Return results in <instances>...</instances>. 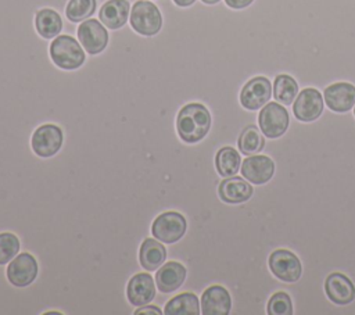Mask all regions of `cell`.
I'll return each mask as SVG.
<instances>
[{"label": "cell", "instance_id": "6da1fadb", "mask_svg": "<svg viewBox=\"0 0 355 315\" xmlns=\"http://www.w3.org/2000/svg\"><path fill=\"white\" fill-rule=\"evenodd\" d=\"M211 128L209 110L201 103H189L183 105L176 117V130L179 137L189 143L202 140Z\"/></svg>", "mask_w": 355, "mask_h": 315}, {"label": "cell", "instance_id": "7a4b0ae2", "mask_svg": "<svg viewBox=\"0 0 355 315\" xmlns=\"http://www.w3.org/2000/svg\"><path fill=\"white\" fill-rule=\"evenodd\" d=\"M49 57L55 68L75 71L86 62V51L80 42L69 33H60L49 44Z\"/></svg>", "mask_w": 355, "mask_h": 315}, {"label": "cell", "instance_id": "3957f363", "mask_svg": "<svg viewBox=\"0 0 355 315\" xmlns=\"http://www.w3.org/2000/svg\"><path fill=\"white\" fill-rule=\"evenodd\" d=\"M129 26L136 35L151 37L161 32L164 15L157 3L151 0H136L130 8Z\"/></svg>", "mask_w": 355, "mask_h": 315}, {"label": "cell", "instance_id": "277c9868", "mask_svg": "<svg viewBox=\"0 0 355 315\" xmlns=\"http://www.w3.org/2000/svg\"><path fill=\"white\" fill-rule=\"evenodd\" d=\"M76 37L85 51L90 56L103 53L110 43V33L105 25L96 18H87L82 21L76 28Z\"/></svg>", "mask_w": 355, "mask_h": 315}, {"label": "cell", "instance_id": "5b68a950", "mask_svg": "<svg viewBox=\"0 0 355 315\" xmlns=\"http://www.w3.org/2000/svg\"><path fill=\"white\" fill-rule=\"evenodd\" d=\"M290 117L283 104L277 101H268L259 111L258 125L263 136L268 139H277L288 129Z\"/></svg>", "mask_w": 355, "mask_h": 315}, {"label": "cell", "instance_id": "8992f818", "mask_svg": "<svg viewBox=\"0 0 355 315\" xmlns=\"http://www.w3.org/2000/svg\"><path fill=\"white\" fill-rule=\"evenodd\" d=\"M272 93L273 87L269 78L265 75H255L241 86L239 100L245 110L255 111L262 108L270 100Z\"/></svg>", "mask_w": 355, "mask_h": 315}, {"label": "cell", "instance_id": "52a82bcc", "mask_svg": "<svg viewBox=\"0 0 355 315\" xmlns=\"http://www.w3.org/2000/svg\"><path fill=\"white\" fill-rule=\"evenodd\" d=\"M187 229L186 218L176 211H166L158 215L153 225H151V233L153 236L166 244L176 243L183 237Z\"/></svg>", "mask_w": 355, "mask_h": 315}, {"label": "cell", "instance_id": "ba28073f", "mask_svg": "<svg viewBox=\"0 0 355 315\" xmlns=\"http://www.w3.org/2000/svg\"><path fill=\"white\" fill-rule=\"evenodd\" d=\"M269 269L282 282L294 283L301 278L302 265L300 258L290 250L279 248L269 255Z\"/></svg>", "mask_w": 355, "mask_h": 315}, {"label": "cell", "instance_id": "9c48e42d", "mask_svg": "<svg viewBox=\"0 0 355 315\" xmlns=\"http://www.w3.org/2000/svg\"><path fill=\"white\" fill-rule=\"evenodd\" d=\"M324 108L322 93L315 86L304 87L293 101V112L301 122H312L318 119Z\"/></svg>", "mask_w": 355, "mask_h": 315}, {"label": "cell", "instance_id": "30bf717a", "mask_svg": "<svg viewBox=\"0 0 355 315\" xmlns=\"http://www.w3.org/2000/svg\"><path fill=\"white\" fill-rule=\"evenodd\" d=\"M62 130L57 125L44 124L40 125L32 135V150L35 154L43 158L53 157L62 146Z\"/></svg>", "mask_w": 355, "mask_h": 315}, {"label": "cell", "instance_id": "8fae6325", "mask_svg": "<svg viewBox=\"0 0 355 315\" xmlns=\"http://www.w3.org/2000/svg\"><path fill=\"white\" fill-rule=\"evenodd\" d=\"M37 261L29 253L17 254L7 266V279L12 286L26 287L37 276Z\"/></svg>", "mask_w": 355, "mask_h": 315}, {"label": "cell", "instance_id": "7c38bea8", "mask_svg": "<svg viewBox=\"0 0 355 315\" xmlns=\"http://www.w3.org/2000/svg\"><path fill=\"white\" fill-rule=\"evenodd\" d=\"M326 105L334 112H347L355 107V85L351 82H333L323 90Z\"/></svg>", "mask_w": 355, "mask_h": 315}, {"label": "cell", "instance_id": "4fadbf2b", "mask_svg": "<svg viewBox=\"0 0 355 315\" xmlns=\"http://www.w3.org/2000/svg\"><path fill=\"white\" fill-rule=\"evenodd\" d=\"M241 175L252 185H263L269 182L275 173V162L270 157L252 154L247 157L240 167Z\"/></svg>", "mask_w": 355, "mask_h": 315}, {"label": "cell", "instance_id": "5bb4252c", "mask_svg": "<svg viewBox=\"0 0 355 315\" xmlns=\"http://www.w3.org/2000/svg\"><path fill=\"white\" fill-rule=\"evenodd\" d=\"M324 293L327 298L337 305H348L355 300V286L352 280L341 272L327 275L324 280Z\"/></svg>", "mask_w": 355, "mask_h": 315}, {"label": "cell", "instance_id": "9a60e30c", "mask_svg": "<svg viewBox=\"0 0 355 315\" xmlns=\"http://www.w3.org/2000/svg\"><path fill=\"white\" fill-rule=\"evenodd\" d=\"M132 4L129 0H105L98 7V19L110 31L123 28L129 19Z\"/></svg>", "mask_w": 355, "mask_h": 315}, {"label": "cell", "instance_id": "2e32d148", "mask_svg": "<svg viewBox=\"0 0 355 315\" xmlns=\"http://www.w3.org/2000/svg\"><path fill=\"white\" fill-rule=\"evenodd\" d=\"M33 28L39 37L43 40H51L62 32L64 18L55 8L43 7L35 12Z\"/></svg>", "mask_w": 355, "mask_h": 315}, {"label": "cell", "instance_id": "e0dca14e", "mask_svg": "<svg viewBox=\"0 0 355 315\" xmlns=\"http://www.w3.org/2000/svg\"><path fill=\"white\" fill-rule=\"evenodd\" d=\"M154 279L150 273L141 272L130 278L126 287V296L133 307H143L155 297Z\"/></svg>", "mask_w": 355, "mask_h": 315}, {"label": "cell", "instance_id": "ac0fdd59", "mask_svg": "<svg viewBox=\"0 0 355 315\" xmlns=\"http://www.w3.org/2000/svg\"><path fill=\"white\" fill-rule=\"evenodd\" d=\"M232 309V297L220 284L209 286L201 296L202 315H227Z\"/></svg>", "mask_w": 355, "mask_h": 315}, {"label": "cell", "instance_id": "d6986e66", "mask_svg": "<svg viewBox=\"0 0 355 315\" xmlns=\"http://www.w3.org/2000/svg\"><path fill=\"white\" fill-rule=\"evenodd\" d=\"M254 189L251 183L240 176H229L220 182L218 194L227 204H240L251 198Z\"/></svg>", "mask_w": 355, "mask_h": 315}, {"label": "cell", "instance_id": "ffe728a7", "mask_svg": "<svg viewBox=\"0 0 355 315\" xmlns=\"http://www.w3.org/2000/svg\"><path fill=\"white\" fill-rule=\"evenodd\" d=\"M187 271L183 266V264L178 261H169L164 262L155 273V284L161 293H172L178 290L184 279H186Z\"/></svg>", "mask_w": 355, "mask_h": 315}, {"label": "cell", "instance_id": "44dd1931", "mask_svg": "<svg viewBox=\"0 0 355 315\" xmlns=\"http://www.w3.org/2000/svg\"><path fill=\"white\" fill-rule=\"evenodd\" d=\"M139 259H140V265L147 272H154L165 262L166 248L164 247L162 241L147 237L140 246Z\"/></svg>", "mask_w": 355, "mask_h": 315}, {"label": "cell", "instance_id": "7402d4cb", "mask_svg": "<svg viewBox=\"0 0 355 315\" xmlns=\"http://www.w3.org/2000/svg\"><path fill=\"white\" fill-rule=\"evenodd\" d=\"M272 87H273V93H272L273 99L283 105H291L300 90V86L295 78L286 72L277 74L275 76Z\"/></svg>", "mask_w": 355, "mask_h": 315}, {"label": "cell", "instance_id": "603a6c76", "mask_svg": "<svg viewBox=\"0 0 355 315\" xmlns=\"http://www.w3.org/2000/svg\"><path fill=\"white\" fill-rule=\"evenodd\" d=\"M198 297L193 293H182L171 298L165 307L164 314L166 315H198L201 314Z\"/></svg>", "mask_w": 355, "mask_h": 315}, {"label": "cell", "instance_id": "cb8c5ba5", "mask_svg": "<svg viewBox=\"0 0 355 315\" xmlns=\"http://www.w3.org/2000/svg\"><path fill=\"white\" fill-rule=\"evenodd\" d=\"M215 167L220 176H234L241 167L240 153L230 146L219 148L215 155Z\"/></svg>", "mask_w": 355, "mask_h": 315}, {"label": "cell", "instance_id": "d4e9b609", "mask_svg": "<svg viewBox=\"0 0 355 315\" xmlns=\"http://www.w3.org/2000/svg\"><path fill=\"white\" fill-rule=\"evenodd\" d=\"M97 8V0H68L62 18L72 25L80 24L82 21L92 18Z\"/></svg>", "mask_w": 355, "mask_h": 315}, {"label": "cell", "instance_id": "484cf974", "mask_svg": "<svg viewBox=\"0 0 355 315\" xmlns=\"http://www.w3.org/2000/svg\"><path fill=\"white\" fill-rule=\"evenodd\" d=\"M237 144L240 153H243L244 155H252L263 148L265 139L254 125H250L241 132Z\"/></svg>", "mask_w": 355, "mask_h": 315}, {"label": "cell", "instance_id": "4316f807", "mask_svg": "<svg viewBox=\"0 0 355 315\" xmlns=\"http://www.w3.org/2000/svg\"><path fill=\"white\" fill-rule=\"evenodd\" d=\"M269 315H293V303L286 291L275 293L266 305Z\"/></svg>", "mask_w": 355, "mask_h": 315}, {"label": "cell", "instance_id": "83f0119b", "mask_svg": "<svg viewBox=\"0 0 355 315\" xmlns=\"http://www.w3.org/2000/svg\"><path fill=\"white\" fill-rule=\"evenodd\" d=\"M19 251V239L10 232L0 233V265L8 264Z\"/></svg>", "mask_w": 355, "mask_h": 315}, {"label": "cell", "instance_id": "f1b7e54d", "mask_svg": "<svg viewBox=\"0 0 355 315\" xmlns=\"http://www.w3.org/2000/svg\"><path fill=\"white\" fill-rule=\"evenodd\" d=\"M255 0H223L225 6L230 10H245L250 7Z\"/></svg>", "mask_w": 355, "mask_h": 315}, {"label": "cell", "instance_id": "f546056e", "mask_svg": "<svg viewBox=\"0 0 355 315\" xmlns=\"http://www.w3.org/2000/svg\"><path fill=\"white\" fill-rule=\"evenodd\" d=\"M164 311H161L158 307H155V305H144V307H139L136 311H135V314L137 315V314H157V315H161Z\"/></svg>", "mask_w": 355, "mask_h": 315}, {"label": "cell", "instance_id": "4dcf8cb0", "mask_svg": "<svg viewBox=\"0 0 355 315\" xmlns=\"http://www.w3.org/2000/svg\"><path fill=\"white\" fill-rule=\"evenodd\" d=\"M197 0H172V3L180 8H187L190 6H193Z\"/></svg>", "mask_w": 355, "mask_h": 315}, {"label": "cell", "instance_id": "1f68e13d", "mask_svg": "<svg viewBox=\"0 0 355 315\" xmlns=\"http://www.w3.org/2000/svg\"><path fill=\"white\" fill-rule=\"evenodd\" d=\"M201 3H204V4H207V6H214V4H216V3H219V1H222V0H200Z\"/></svg>", "mask_w": 355, "mask_h": 315}, {"label": "cell", "instance_id": "d6a6232c", "mask_svg": "<svg viewBox=\"0 0 355 315\" xmlns=\"http://www.w3.org/2000/svg\"><path fill=\"white\" fill-rule=\"evenodd\" d=\"M49 3H50V0H42V3L39 4L37 10H40V8H43V7H47V6H49Z\"/></svg>", "mask_w": 355, "mask_h": 315}, {"label": "cell", "instance_id": "836d02e7", "mask_svg": "<svg viewBox=\"0 0 355 315\" xmlns=\"http://www.w3.org/2000/svg\"><path fill=\"white\" fill-rule=\"evenodd\" d=\"M354 115H355V108H354Z\"/></svg>", "mask_w": 355, "mask_h": 315}]
</instances>
